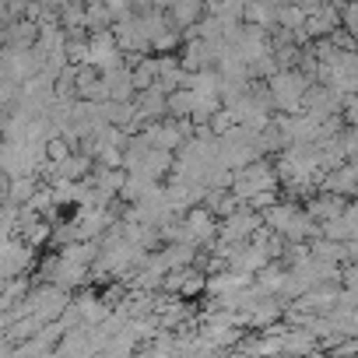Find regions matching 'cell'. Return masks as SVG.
Segmentation results:
<instances>
[{
	"label": "cell",
	"instance_id": "2",
	"mask_svg": "<svg viewBox=\"0 0 358 358\" xmlns=\"http://www.w3.org/2000/svg\"><path fill=\"white\" fill-rule=\"evenodd\" d=\"M172 15L179 18V25L197 22V15H201V0H176V4H172Z\"/></svg>",
	"mask_w": 358,
	"mask_h": 358
},
{
	"label": "cell",
	"instance_id": "1",
	"mask_svg": "<svg viewBox=\"0 0 358 358\" xmlns=\"http://www.w3.org/2000/svg\"><path fill=\"white\" fill-rule=\"evenodd\" d=\"M271 92L281 102V109H299L302 92H306V81H302V74H278L271 81Z\"/></svg>",
	"mask_w": 358,
	"mask_h": 358
},
{
	"label": "cell",
	"instance_id": "3",
	"mask_svg": "<svg viewBox=\"0 0 358 358\" xmlns=\"http://www.w3.org/2000/svg\"><path fill=\"white\" fill-rule=\"evenodd\" d=\"M50 158L53 162H67V141H60V137L50 141Z\"/></svg>",
	"mask_w": 358,
	"mask_h": 358
}]
</instances>
